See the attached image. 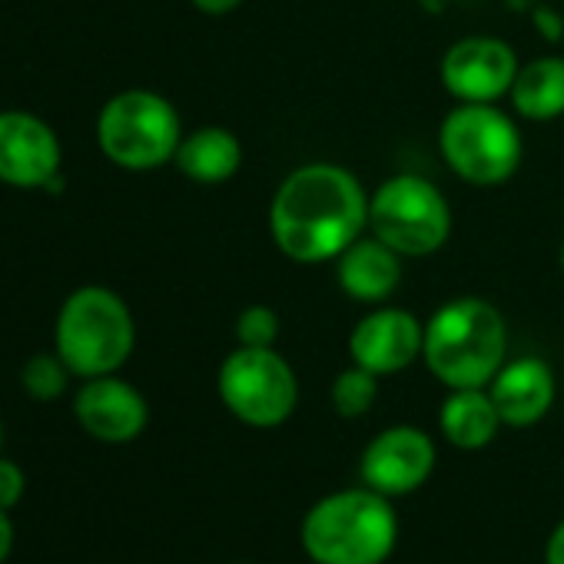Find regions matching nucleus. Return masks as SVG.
Instances as JSON below:
<instances>
[{
    "label": "nucleus",
    "mask_w": 564,
    "mask_h": 564,
    "mask_svg": "<svg viewBox=\"0 0 564 564\" xmlns=\"http://www.w3.org/2000/svg\"><path fill=\"white\" fill-rule=\"evenodd\" d=\"M369 229V193L339 163H303L269 203L275 249L303 265L336 262Z\"/></svg>",
    "instance_id": "1"
},
{
    "label": "nucleus",
    "mask_w": 564,
    "mask_h": 564,
    "mask_svg": "<svg viewBox=\"0 0 564 564\" xmlns=\"http://www.w3.org/2000/svg\"><path fill=\"white\" fill-rule=\"evenodd\" d=\"M422 359L448 389H488L508 362V323L478 296H458L425 323Z\"/></svg>",
    "instance_id": "2"
},
{
    "label": "nucleus",
    "mask_w": 564,
    "mask_h": 564,
    "mask_svg": "<svg viewBox=\"0 0 564 564\" xmlns=\"http://www.w3.org/2000/svg\"><path fill=\"white\" fill-rule=\"evenodd\" d=\"M300 534L316 564H382L399 541V521L389 498L366 485L316 501Z\"/></svg>",
    "instance_id": "3"
},
{
    "label": "nucleus",
    "mask_w": 564,
    "mask_h": 564,
    "mask_svg": "<svg viewBox=\"0 0 564 564\" xmlns=\"http://www.w3.org/2000/svg\"><path fill=\"white\" fill-rule=\"evenodd\" d=\"M137 346V323L120 293L107 286L74 290L54 326V349L80 379L113 376L127 366Z\"/></svg>",
    "instance_id": "4"
},
{
    "label": "nucleus",
    "mask_w": 564,
    "mask_h": 564,
    "mask_svg": "<svg viewBox=\"0 0 564 564\" xmlns=\"http://www.w3.org/2000/svg\"><path fill=\"white\" fill-rule=\"evenodd\" d=\"M438 150L458 180L481 189L508 183L524 156L521 130L498 104H455L438 127Z\"/></svg>",
    "instance_id": "5"
},
{
    "label": "nucleus",
    "mask_w": 564,
    "mask_h": 564,
    "mask_svg": "<svg viewBox=\"0 0 564 564\" xmlns=\"http://www.w3.org/2000/svg\"><path fill=\"white\" fill-rule=\"evenodd\" d=\"M183 123L176 107L153 90H123L110 97L97 117V143L104 156L130 173H150L176 160Z\"/></svg>",
    "instance_id": "6"
},
{
    "label": "nucleus",
    "mask_w": 564,
    "mask_h": 564,
    "mask_svg": "<svg viewBox=\"0 0 564 564\" xmlns=\"http://www.w3.org/2000/svg\"><path fill=\"white\" fill-rule=\"evenodd\" d=\"M369 232L405 259H422L448 242L452 206L432 180L399 173L369 196Z\"/></svg>",
    "instance_id": "7"
},
{
    "label": "nucleus",
    "mask_w": 564,
    "mask_h": 564,
    "mask_svg": "<svg viewBox=\"0 0 564 564\" xmlns=\"http://www.w3.org/2000/svg\"><path fill=\"white\" fill-rule=\"evenodd\" d=\"M216 389L229 415L249 429H275L300 405V379L275 346H236L219 366Z\"/></svg>",
    "instance_id": "8"
},
{
    "label": "nucleus",
    "mask_w": 564,
    "mask_h": 564,
    "mask_svg": "<svg viewBox=\"0 0 564 564\" xmlns=\"http://www.w3.org/2000/svg\"><path fill=\"white\" fill-rule=\"evenodd\" d=\"M518 54L501 37H462L442 57V87L455 104H498L518 77Z\"/></svg>",
    "instance_id": "9"
},
{
    "label": "nucleus",
    "mask_w": 564,
    "mask_h": 564,
    "mask_svg": "<svg viewBox=\"0 0 564 564\" xmlns=\"http://www.w3.org/2000/svg\"><path fill=\"white\" fill-rule=\"evenodd\" d=\"M64 150L51 123L28 110H0V183L47 189L64 173Z\"/></svg>",
    "instance_id": "10"
},
{
    "label": "nucleus",
    "mask_w": 564,
    "mask_h": 564,
    "mask_svg": "<svg viewBox=\"0 0 564 564\" xmlns=\"http://www.w3.org/2000/svg\"><path fill=\"white\" fill-rule=\"evenodd\" d=\"M435 468V442L415 425H392L379 432L362 452V481L386 495H412Z\"/></svg>",
    "instance_id": "11"
},
{
    "label": "nucleus",
    "mask_w": 564,
    "mask_h": 564,
    "mask_svg": "<svg viewBox=\"0 0 564 564\" xmlns=\"http://www.w3.org/2000/svg\"><path fill=\"white\" fill-rule=\"evenodd\" d=\"M425 323L399 306H376L349 333V356L356 366L382 376H395L422 359Z\"/></svg>",
    "instance_id": "12"
},
{
    "label": "nucleus",
    "mask_w": 564,
    "mask_h": 564,
    "mask_svg": "<svg viewBox=\"0 0 564 564\" xmlns=\"http://www.w3.org/2000/svg\"><path fill=\"white\" fill-rule=\"evenodd\" d=\"M74 415L80 429L104 445H127L143 435L150 422V405L137 386L113 376L84 379L74 395Z\"/></svg>",
    "instance_id": "13"
},
{
    "label": "nucleus",
    "mask_w": 564,
    "mask_h": 564,
    "mask_svg": "<svg viewBox=\"0 0 564 564\" xmlns=\"http://www.w3.org/2000/svg\"><path fill=\"white\" fill-rule=\"evenodd\" d=\"M402 252L389 242L372 236L369 229L336 259V282L339 290L366 306L389 303L402 286Z\"/></svg>",
    "instance_id": "14"
},
{
    "label": "nucleus",
    "mask_w": 564,
    "mask_h": 564,
    "mask_svg": "<svg viewBox=\"0 0 564 564\" xmlns=\"http://www.w3.org/2000/svg\"><path fill=\"white\" fill-rule=\"evenodd\" d=\"M554 372L544 359L521 356L498 369L488 382V395L508 429L538 425L554 405Z\"/></svg>",
    "instance_id": "15"
},
{
    "label": "nucleus",
    "mask_w": 564,
    "mask_h": 564,
    "mask_svg": "<svg viewBox=\"0 0 564 564\" xmlns=\"http://www.w3.org/2000/svg\"><path fill=\"white\" fill-rule=\"evenodd\" d=\"M173 163L193 183L216 186V183H226V180H232L239 173L242 143L226 127H199L193 133H183Z\"/></svg>",
    "instance_id": "16"
},
{
    "label": "nucleus",
    "mask_w": 564,
    "mask_h": 564,
    "mask_svg": "<svg viewBox=\"0 0 564 564\" xmlns=\"http://www.w3.org/2000/svg\"><path fill=\"white\" fill-rule=\"evenodd\" d=\"M438 425H442V435L455 448L478 452V448L491 445V438L498 435V429L505 422H501L488 389H452L448 399L442 402Z\"/></svg>",
    "instance_id": "17"
},
{
    "label": "nucleus",
    "mask_w": 564,
    "mask_h": 564,
    "mask_svg": "<svg viewBox=\"0 0 564 564\" xmlns=\"http://www.w3.org/2000/svg\"><path fill=\"white\" fill-rule=\"evenodd\" d=\"M508 100L518 117L534 123L564 117V57H538L521 64Z\"/></svg>",
    "instance_id": "18"
},
{
    "label": "nucleus",
    "mask_w": 564,
    "mask_h": 564,
    "mask_svg": "<svg viewBox=\"0 0 564 564\" xmlns=\"http://www.w3.org/2000/svg\"><path fill=\"white\" fill-rule=\"evenodd\" d=\"M70 369H67V362L57 356V349L54 352H37V356H31L28 362H24V369H21V386H24V392L34 399V402H57L64 392H67V386H70Z\"/></svg>",
    "instance_id": "19"
},
{
    "label": "nucleus",
    "mask_w": 564,
    "mask_h": 564,
    "mask_svg": "<svg viewBox=\"0 0 564 564\" xmlns=\"http://www.w3.org/2000/svg\"><path fill=\"white\" fill-rule=\"evenodd\" d=\"M379 399V376L362 369V366H349L336 376L333 382V409L343 419H362Z\"/></svg>",
    "instance_id": "20"
},
{
    "label": "nucleus",
    "mask_w": 564,
    "mask_h": 564,
    "mask_svg": "<svg viewBox=\"0 0 564 564\" xmlns=\"http://www.w3.org/2000/svg\"><path fill=\"white\" fill-rule=\"evenodd\" d=\"M279 339V313L272 306L252 303L236 316V343L252 349H269Z\"/></svg>",
    "instance_id": "21"
},
{
    "label": "nucleus",
    "mask_w": 564,
    "mask_h": 564,
    "mask_svg": "<svg viewBox=\"0 0 564 564\" xmlns=\"http://www.w3.org/2000/svg\"><path fill=\"white\" fill-rule=\"evenodd\" d=\"M24 491H28V475H24V468H21L14 458H4V455H0V508H4V511L18 508L21 498H24Z\"/></svg>",
    "instance_id": "22"
},
{
    "label": "nucleus",
    "mask_w": 564,
    "mask_h": 564,
    "mask_svg": "<svg viewBox=\"0 0 564 564\" xmlns=\"http://www.w3.org/2000/svg\"><path fill=\"white\" fill-rule=\"evenodd\" d=\"M189 4H193L199 14H209V18H226V14H232L236 8H242V0H189Z\"/></svg>",
    "instance_id": "23"
},
{
    "label": "nucleus",
    "mask_w": 564,
    "mask_h": 564,
    "mask_svg": "<svg viewBox=\"0 0 564 564\" xmlns=\"http://www.w3.org/2000/svg\"><path fill=\"white\" fill-rule=\"evenodd\" d=\"M14 538H18V531H14L11 511L0 508V564H4V561L11 557V551H14Z\"/></svg>",
    "instance_id": "24"
},
{
    "label": "nucleus",
    "mask_w": 564,
    "mask_h": 564,
    "mask_svg": "<svg viewBox=\"0 0 564 564\" xmlns=\"http://www.w3.org/2000/svg\"><path fill=\"white\" fill-rule=\"evenodd\" d=\"M544 564H564V521L551 531L544 544Z\"/></svg>",
    "instance_id": "25"
},
{
    "label": "nucleus",
    "mask_w": 564,
    "mask_h": 564,
    "mask_svg": "<svg viewBox=\"0 0 564 564\" xmlns=\"http://www.w3.org/2000/svg\"><path fill=\"white\" fill-rule=\"evenodd\" d=\"M0 445H4V422H0Z\"/></svg>",
    "instance_id": "26"
},
{
    "label": "nucleus",
    "mask_w": 564,
    "mask_h": 564,
    "mask_svg": "<svg viewBox=\"0 0 564 564\" xmlns=\"http://www.w3.org/2000/svg\"><path fill=\"white\" fill-rule=\"evenodd\" d=\"M561 272H564V242H561Z\"/></svg>",
    "instance_id": "27"
},
{
    "label": "nucleus",
    "mask_w": 564,
    "mask_h": 564,
    "mask_svg": "<svg viewBox=\"0 0 564 564\" xmlns=\"http://www.w3.org/2000/svg\"><path fill=\"white\" fill-rule=\"evenodd\" d=\"M232 564H246V561H232Z\"/></svg>",
    "instance_id": "28"
}]
</instances>
